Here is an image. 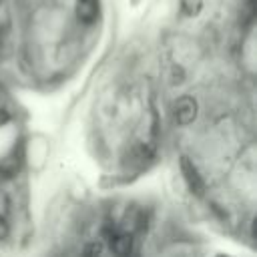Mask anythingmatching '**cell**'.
Here are the masks:
<instances>
[{
    "instance_id": "6da1fadb",
    "label": "cell",
    "mask_w": 257,
    "mask_h": 257,
    "mask_svg": "<svg viewBox=\"0 0 257 257\" xmlns=\"http://www.w3.org/2000/svg\"><path fill=\"white\" fill-rule=\"evenodd\" d=\"M197 112H199V104L191 94L179 96L173 104V116H175L177 124H181V126L191 124L197 118Z\"/></svg>"
},
{
    "instance_id": "7a4b0ae2",
    "label": "cell",
    "mask_w": 257,
    "mask_h": 257,
    "mask_svg": "<svg viewBox=\"0 0 257 257\" xmlns=\"http://www.w3.org/2000/svg\"><path fill=\"white\" fill-rule=\"evenodd\" d=\"M181 173H183V177H185V183H187L189 191H191L193 195L201 197V195L205 193V181H203V177L199 175L197 167L193 165V161H191L189 157H181Z\"/></svg>"
},
{
    "instance_id": "3957f363",
    "label": "cell",
    "mask_w": 257,
    "mask_h": 257,
    "mask_svg": "<svg viewBox=\"0 0 257 257\" xmlns=\"http://www.w3.org/2000/svg\"><path fill=\"white\" fill-rule=\"evenodd\" d=\"M108 243H110V249L114 255H131L135 251V239H133V233L128 231H116L108 237Z\"/></svg>"
},
{
    "instance_id": "277c9868",
    "label": "cell",
    "mask_w": 257,
    "mask_h": 257,
    "mask_svg": "<svg viewBox=\"0 0 257 257\" xmlns=\"http://www.w3.org/2000/svg\"><path fill=\"white\" fill-rule=\"evenodd\" d=\"M76 16L82 24H92L98 18V0H76Z\"/></svg>"
},
{
    "instance_id": "5b68a950",
    "label": "cell",
    "mask_w": 257,
    "mask_h": 257,
    "mask_svg": "<svg viewBox=\"0 0 257 257\" xmlns=\"http://www.w3.org/2000/svg\"><path fill=\"white\" fill-rule=\"evenodd\" d=\"M181 10L187 16H197L203 10V0H181Z\"/></svg>"
},
{
    "instance_id": "8992f818",
    "label": "cell",
    "mask_w": 257,
    "mask_h": 257,
    "mask_svg": "<svg viewBox=\"0 0 257 257\" xmlns=\"http://www.w3.org/2000/svg\"><path fill=\"white\" fill-rule=\"evenodd\" d=\"M82 253L84 255H100L102 253V245L98 241H92V243H88V245L82 247Z\"/></svg>"
},
{
    "instance_id": "52a82bcc",
    "label": "cell",
    "mask_w": 257,
    "mask_h": 257,
    "mask_svg": "<svg viewBox=\"0 0 257 257\" xmlns=\"http://www.w3.org/2000/svg\"><path fill=\"white\" fill-rule=\"evenodd\" d=\"M173 82H183V78H185V72H183V68L181 66H173Z\"/></svg>"
},
{
    "instance_id": "ba28073f",
    "label": "cell",
    "mask_w": 257,
    "mask_h": 257,
    "mask_svg": "<svg viewBox=\"0 0 257 257\" xmlns=\"http://www.w3.org/2000/svg\"><path fill=\"white\" fill-rule=\"evenodd\" d=\"M6 122H10V112L4 106H0V126H4Z\"/></svg>"
},
{
    "instance_id": "9c48e42d",
    "label": "cell",
    "mask_w": 257,
    "mask_h": 257,
    "mask_svg": "<svg viewBox=\"0 0 257 257\" xmlns=\"http://www.w3.org/2000/svg\"><path fill=\"white\" fill-rule=\"evenodd\" d=\"M6 235H8V223H6L4 217H0V241H2Z\"/></svg>"
}]
</instances>
